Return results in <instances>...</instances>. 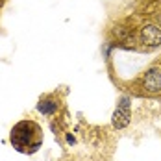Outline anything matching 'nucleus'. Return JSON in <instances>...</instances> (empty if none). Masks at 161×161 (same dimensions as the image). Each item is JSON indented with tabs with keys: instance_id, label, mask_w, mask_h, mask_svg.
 Listing matches in <instances>:
<instances>
[{
	"instance_id": "1",
	"label": "nucleus",
	"mask_w": 161,
	"mask_h": 161,
	"mask_svg": "<svg viewBox=\"0 0 161 161\" xmlns=\"http://www.w3.org/2000/svg\"><path fill=\"white\" fill-rule=\"evenodd\" d=\"M9 143L20 154H35L43 145V130L35 120H19L9 131Z\"/></svg>"
},
{
	"instance_id": "5",
	"label": "nucleus",
	"mask_w": 161,
	"mask_h": 161,
	"mask_svg": "<svg viewBox=\"0 0 161 161\" xmlns=\"http://www.w3.org/2000/svg\"><path fill=\"white\" fill-rule=\"evenodd\" d=\"M37 113H41L43 117H54L58 109H59V102L56 100V98L52 97H47V98H41L39 102H37Z\"/></svg>"
},
{
	"instance_id": "2",
	"label": "nucleus",
	"mask_w": 161,
	"mask_h": 161,
	"mask_svg": "<svg viewBox=\"0 0 161 161\" xmlns=\"http://www.w3.org/2000/svg\"><path fill=\"white\" fill-rule=\"evenodd\" d=\"M139 87L145 95H161V65L146 69L139 80Z\"/></svg>"
},
{
	"instance_id": "6",
	"label": "nucleus",
	"mask_w": 161,
	"mask_h": 161,
	"mask_svg": "<svg viewBox=\"0 0 161 161\" xmlns=\"http://www.w3.org/2000/svg\"><path fill=\"white\" fill-rule=\"evenodd\" d=\"M65 141H67V145H69V146H74L76 143H78V141H76V137H74L72 133H69V131L65 133Z\"/></svg>"
},
{
	"instance_id": "3",
	"label": "nucleus",
	"mask_w": 161,
	"mask_h": 161,
	"mask_svg": "<svg viewBox=\"0 0 161 161\" xmlns=\"http://www.w3.org/2000/svg\"><path fill=\"white\" fill-rule=\"evenodd\" d=\"M130 122H131V98L128 95H122L113 111L111 124L115 130H124L130 126Z\"/></svg>"
},
{
	"instance_id": "4",
	"label": "nucleus",
	"mask_w": 161,
	"mask_h": 161,
	"mask_svg": "<svg viewBox=\"0 0 161 161\" xmlns=\"http://www.w3.org/2000/svg\"><path fill=\"white\" fill-rule=\"evenodd\" d=\"M139 39L146 48H158L161 47V28L154 22H146L141 26Z\"/></svg>"
}]
</instances>
